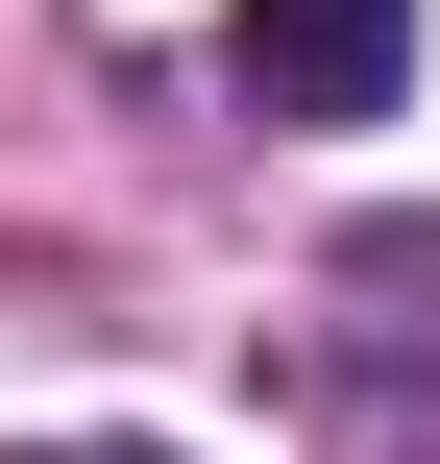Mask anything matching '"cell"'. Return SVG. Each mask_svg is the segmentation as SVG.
I'll return each mask as SVG.
<instances>
[{"label": "cell", "mask_w": 440, "mask_h": 464, "mask_svg": "<svg viewBox=\"0 0 440 464\" xmlns=\"http://www.w3.org/2000/svg\"><path fill=\"white\" fill-rule=\"evenodd\" d=\"M24 464H171V440H24Z\"/></svg>", "instance_id": "obj_2"}, {"label": "cell", "mask_w": 440, "mask_h": 464, "mask_svg": "<svg viewBox=\"0 0 440 464\" xmlns=\"http://www.w3.org/2000/svg\"><path fill=\"white\" fill-rule=\"evenodd\" d=\"M220 73H245L269 122H392V73H416V0H220Z\"/></svg>", "instance_id": "obj_1"}]
</instances>
